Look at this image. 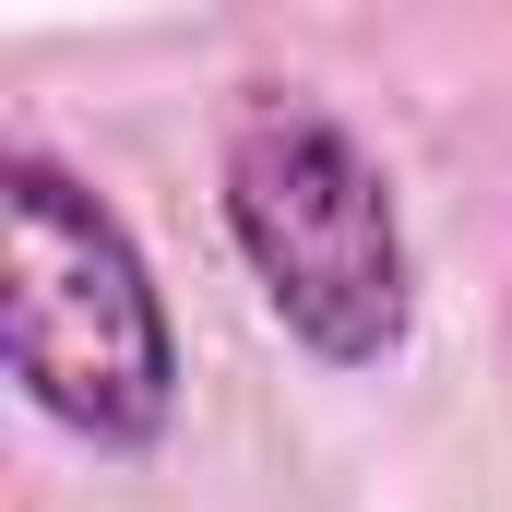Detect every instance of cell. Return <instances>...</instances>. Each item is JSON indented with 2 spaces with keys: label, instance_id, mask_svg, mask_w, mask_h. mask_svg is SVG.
<instances>
[{
  "label": "cell",
  "instance_id": "obj_1",
  "mask_svg": "<svg viewBox=\"0 0 512 512\" xmlns=\"http://www.w3.org/2000/svg\"><path fill=\"white\" fill-rule=\"evenodd\" d=\"M227 227H239V262L262 274L274 322L310 358L370 370V358L405 346V322H417L405 215H393L382 155L334 108L262 84L251 108L227 120Z\"/></svg>",
  "mask_w": 512,
  "mask_h": 512
},
{
  "label": "cell",
  "instance_id": "obj_2",
  "mask_svg": "<svg viewBox=\"0 0 512 512\" xmlns=\"http://www.w3.org/2000/svg\"><path fill=\"white\" fill-rule=\"evenodd\" d=\"M0 227H12V382H24V405L96 453H143L179 405V346H167V298L131 251V227L48 143H12Z\"/></svg>",
  "mask_w": 512,
  "mask_h": 512
}]
</instances>
